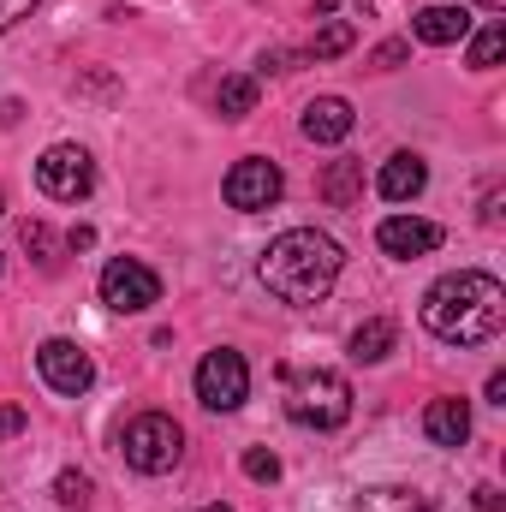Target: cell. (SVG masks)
<instances>
[{
	"mask_svg": "<svg viewBox=\"0 0 506 512\" xmlns=\"http://www.w3.org/2000/svg\"><path fill=\"white\" fill-rule=\"evenodd\" d=\"M423 328L447 346H489L506 328V286L483 268L441 274L423 292Z\"/></svg>",
	"mask_w": 506,
	"mask_h": 512,
	"instance_id": "cell-1",
	"label": "cell"
},
{
	"mask_svg": "<svg viewBox=\"0 0 506 512\" xmlns=\"http://www.w3.org/2000/svg\"><path fill=\"white\" fill-rule=\"evenodd\" d=\"M340 245L328 239V233H316V227H292V233H280L262 262H256V280L280 298V304H292V310H304V304H322L328 292H334V280H340Z\"/></svg>",
	"mask_w": 506,
	"mask_h": 512,
	"instance_id": "cell-2",
	"label": "cell"
},
{
	"mask_svg": "<svg viewBox=\"0 0 506 512\" xmlns=\"http://www.w3.org/2000/svg\"><path fill=\"white\" fill-rule=\"evenodd\" d=\"M286 417L298 429H316V435L340 429L352 417V382L340 370H304V376H292L286 382Z\"/></svg>",
	"mask_w": 506,
	"mask_h": 512,
	"instance_id": "cell-3",
	"label": "cell"
},
{
	"mask_svg": "<svg viewBox=\"0 0 506 512\" xmlns=\"http://www.w3.org/2000/svg\"><path fill=\"white\" fill-rule=\"evenodd\" d=\"M120 453H126L131 471L161 477V471H173L185 459V429L167 411H143V417H131L126 429H120Z\"/></svg>",
	"mask_w": 506,
	"mask_h": 512,
	"instance_id": "cell-4",
	"label": "cell"
},
{
	"mask_svg": "<svg viewBox=\"0 0 506 512\" xmlns=\"http://www.w3.org/2000/svg\"><path fill=\"white\" fill-rule=\"evenodd\" d=\"M36 185H42L54 203H84V197L96 191V161H90V149H78V143H48L42 161H36Z\"/></svg>",
	"mask_w": 506,
	"mask_h": 512,
	"instance_id": "cell-5",
	"label": "cell"
},
{
	"mask_svg": "<svg viewBox=\"0 0 506 512\" xmlns=\"http://www.w3.org/2000/svg\"><path fill=\"white\" fill-rule=\"evenodd\" d=\"M102 304L120 310V316H143L149 304H161V274L137 256H114L102 268Z\"/></svg>",
	"mask_w": 506,
	"mask_h": 512,
	"instance_id": "cell-6",
	"label": "cell"
},
{
	"mask_svg": "<svg viewBox=\"0 0 506 512\" xmlns=\"http://www.w3.org/2000/svg\"><path fill=\"white\" fill-rule=\"evenodd\" d=\"M245 393H251V364H245L233 346H221V352H209V358L197 364V399H203L209 411H239Z\"/></svg>",
	"mask_w": 506,
	"mask_h": 512,
	"instance_id": "cell-7",
	"label": "cell"
},
{
	"mask_svg": "<svg viewBox=\"0 0 506 512\" xmlns=\"http://www.w3.org/2000/svg\"><path fill=\"white\" fill-rule=\"evenodd\" d=\"M280 191H286V179H280V167H274L268 155H245V161L221 179V197H227V209H239V215L274 209Z\"/></svg>",
	"mask_w": 506,
	"mask_h": 512,
	"instance_id": "cell-8",
	"label": "cell"
},
{
	"mask_svg": "<svg viewBox=\"0 0 506 512\" xmlns=\"http://www.w3.org/2000/svg\"><path fill=\"white\" fill-rule=\"evenodd\" d=\"M36 370H42V382L54 387V393H66V399H78V393L96 387V364H90V352H84L78 340H60V334L36 346Z\"/></svg>",
	"mask_w": 506,
	"mask_h": 512,
	"instance_id": "cell-9",
	"label": "cell"
},
{
	"mask_svg": "<svg viewBox=\"0 0 506 512\" xmlns=\"http://www.w3.org/2000/svg\"><path fill=\"white\" fill-rule=\"evenodd\" d=\"M441 239H447V233H441L435 221H417V215H387V221L376 227V245L387 256H399V262H411V256H435L441 251Z\"/></svg>",
	"mask_w": 506,
	"mask_h": 512,
	"instance_id": "cell-10",
	"label": "cell"
},
{
	"mask_svg": "<svg viewBox=\"0 0 506 512\" xmlns=\"http://www.w3.org/2000/svg\"><path fill=\"white\" fill-rule=\"evenodd\" d=\"M352 126H358V114L346 96H316V102H304V120H298V131L310 143H346Z\"/></svg>",
	"mask_w": 506,
	"mask_h": 512,
	"instance_id": "cell-11",
	"label": "cell"
},
{
	"mask_svg": "<svg viewBox=\"0 0 506 512\" xmlns=\"http://www.w3.org/2000/svg\"><path fill=\"white\" fill-rule=\"evenodd\" d=\"M423 185H429V161H423V155H411V149L387 155V161H381V173H376V191L387 197V203H411Z\"/></svg>",
	"mask_w": 506,
	"mask_h": 512,
	"instance_id": "cell-12",
	"label": "cell"
},
{
	"mask_svg": "<svg viewBox=\"0 0 506 512\" xmlns=\"http://www.w3.org/2000/svg\"><path fill=\"white\" fill-rule=\"evenodd\" d=\"M411 36L429 42V48H453V42H465V36H471V12H465V0H459V6H423V12L411 18Z\"/></svg>",
	"mask_w": 506,
	"mask_h": 512,
	"instance_id": "cell-13",
	"label": "cell"
},
{
	"mask_svg": "<svg viewBox=\"0 0 506 512\" xmlns=\"http://www.w3.org/2000/svg\"><path fill=\"white\" fill-rule=\"evenodd\" d=\"M423 435L435 441V447H465L471 441V405L465 399H429L423 405Z\"/></svg>",
	"mask_w": 506,
	"mask_h": 512,
	"instance_id": "cell-14",
	"label": "cell"
},
{
	"mask_svg": "<svg viewBox=\"0 0 506 512\" xmlns=\"http://www.w3.org/2000/svg\"><path fill=\"white\" fill-rule=\"evenodd\" d=\"M346 512H435V507H429V495H417V489L381 483V489H364V495H352V507H346Z\"/></svg>",
	"mask_w": 506,
	"mask_h": 512,
	"instance_id": "cell-15",
	"label": "cell"
},
{
	"mask_svg": "<svg viewBox=\"0 0 506 512\" xmlns=\"http://www.w3.org/2000/svg\"><path fill=\"white\" fill-rule=\"evenodd\" d=\"M334 209H352L358 203V191H364V161H334L328 173H322V185H316Z\"/></svg>",
	"mask_w": 506,
	"mask_h": 512,
	"instance_id": "cell-16",
	"label": "cell"
},
{
	"mask_svg": "<svg viewBox=\"0 0 506 512\" xmlns=\"http://www.w3.org/2000/svg\"><path fill=\"white\" fill-rule=\"evenodd\" d=\"M393 340H399L393 322H387V316H370V322L352 328V358H358V364H381V358L393 352Z\"/></svg>",
	"mask_w": 506,
	"mask_h": 512,
	"instance_id": "cell-17",
	"label": "cell"
},
{
	"mask_svg": "<svg viewBox=\"0 0 506 512\" xmlns=\"http://www.w3.org/2000/svg\"><path fill=\"white\" fill-rule=\"evenodd\" d=\"M256 96H262V84L239 72V78H221L215 108H221V120H245V114H256Z\"/></svg>",
	"mask_w": 506,
	"mask_h": 512,
	"instance_id": "cell-18",
	"label": "cell"
},
{
	"mask_svg": "<svg viewBox=\"0 0 506 512\" xmlns=\"http://www.w3.org/2000/svg\"><path fill=\"white\" fill-rule=\"evenodd\" d=\"M352 42H358V30L334 18V24H322V30L310 36V48H304V60H340V54H346Z\"/></svg>",
	"mask_w": 506,
	"mask_h": 512,
	"instance_id": "cell-19",
	"label": "cell"
},
{
	"mask_svg": "<svg viewBox=\"0 0 506 512\" xmlns=\"http://www.w3.org/2000/svg\"><path fill=\"white\" fill-rule=\"evenodd\" d=\"M501 54H506V24H483L471 36V72H495Z\"/></svg>",
	"mask_w": 506,
	"mask_h": 512,
	"instance_id": "cell-20",
	"label": "cell"
},
{
	"mask_svg": "<svg viewBox=\"0 0 506 512\" xmlns=\"http://www.w3.org/2000/svg\"><path fill=\"white\" fill-rule=\"evenodd\" d=\"M54 501H60L66 512H90L96 489H90V477H84V471H60V477H54Z\"/></svg>",
	"mask_w": 506,
	"mask_h": 512,
	"instance_id": "cell-21",
	"label": "cell"
},
{
	"mask_svg": "<svg viewBox=\"0 0 506 512\" xmlns=\"http://www.w3.org/2000/svg\"><path fill=\"white\" fill-rule=\"evenodd\" d=\"M24 251L36 256L42 268H60V239H54L42 221H24Z\"/></svg>",
	"mask_w": 506,
	"mask_h": 512,
	"instance_id": "cell-22",
	"label": "cell"
},
{
	"mask_svg": "<svg viewBox=\"0 0 506 512\" xmlns=\"http://www.w3.org/2000/svg\"><path fill=\"white\" fill-rule=\"evenodd\" d=\"M245 477H251V483H274V477H280V459H274L268 447H251V453H245Z\"/></svg>",
	"mask_w": 506,
	"mask_h": 512,
	"instance_id": "cell-23",
	"label": "cell"
},
{
	"mask_svg": "<svg viewBox=\"0 0 506 512\" xmlns=\"http://www.w3.org/2000/svg\"><path fill=\"white\" fill-rule=\"evenodd\" d=\"M471 512H506L501 489H495V483H477V489H471Z\"/></svg>",
	"mask_w": 506,
	"mask_h": 512,
	"instance_id": "cell-24",
	"label": "cell"
},
{
	"mask_svg": "<svg viewBox=\"0 0 506 512\" xmlns=\"http://www.w3.org/2000/svg\"><path fill=\"white\" fill-rule=\"evenodd\" d=\"M30 12H36V0H0V36H6L18 18H30Z\"/></svg>",
	"mask_w": 506,
	"mask_h": 512,
	"instance_id": "cell-25",
	"label": "cell"
},
{
	"mask_svg": "<svg viewBox=\"0 0 506 512\" xmlns=\"http://www.w3.org/2000/svg\"><path fill=\"white\" fill-rule=\"evenodd\" d=\"M24 429V405H0V435H18Z\"/></svg>",
	"mask_w": 506,
	"mask_h": 512,
	"instance_id": "cell-26",
	"label": "cell"
},
{
	"mask_svg": "<svg viewBox=\"0 0 506 512\" xmlns=\"http://www.w3.org/2000/svg\"><path fill=\"white\" fill-rule=\"evenodd\" d=\"M405 60V42H387V48H376V66L387 72V66H399Z\"/></svg>",
	"mask_w": 506,
	"mask_h": 512,
	"instance_id": "cell-27",
	"label": "cell"
},
{
	"mask_svg": "<svg viewBox=\"0 0 506 512\" xmlns=\"http://www.w3.org/2000/svg\"><path fill=\"white\" fill-rule=\"evenodd\" d=\"M90 245H96V233H90V227H72V233H66V251H90Z\"/></svg>",
	"mask_w": 506,
	"mask_h": 512,
	"instance_id": "cell-28",
	"label": "cell"
},
{
	"mask_svg": "<svg viewBox=\"0 0 506 512\" xmlns=\"http://www.w3.org/2000/svg\"><path fill=\"white\" fill-rule=\"evenodd\" d=\"M501 203H506L501 191H489V203H483V221H489V227H501Z\"/></svg>",
	"mask_w": 506,
	"mask_h": 512,
	"instance_id": "cell-29",
	"label": "cell"
},
{
	"mask_svg": "<svg viewBox=\"0 0 506 512\" xmlns=\"http://www.w3.org/2000/svg\"><path fill=\"white\" fill-rule=\"evenodd\" d=\"M489 405H506V376H501V370L489 376Z\"/></svg>",
	"mask_w": 506,
	"mask_h": 512,
	"instance_id": "cell-30",
	"label": "cell"
},
{
	"mask_svg": "<svg viewBox=\"0 0 506 512\" xmlns=\"http://www.w3.org/2000/svg\"><path fill=\"white\" fill-rule=\"evenodd\" d=\"M18 120H24V108L18 102H0V126H18Z\"/></svg>",
	"mask_w": 506,
	"mask_h": 512,
	"instance_id": "cell-31",
	"label": "cell"
},
{
	"mask_svg": "<svg viewBox=\"0 0 506 512\" xmlns=\"http://www.w3.org/2000/svg\"><path fill=\"white\" fill-rule=\"evenodd\" d=\"M334 6H340V0H316V12H322V18H328V12H334Z\"/></svg>",
	"mask_w": 506,
	"mask_h": 512,
	"instance_id": "cell-32",
	"label": "cell"
},
{
	"mask_svg": "<svg viewBox=\"0 0 506 512\" xmlns=\"http://www.w3.org/2000/svg\"><path fill=\"white\" fill-rule=\"evenodd\" d=\"M197 512H233V507H221V501H209V507H197Z\"/></svg>",
	"mask_w": 506,
	"mask_h": 512,
	"instance_id": "cell-33",
	"label": "cell"
},
{
	"mask_svg": "<svg viewBox=\"0 0 506 512\" xmlns=\"http://www.w3.org/2000/svg\"><path fill=\"white\" fill-rule=\"evenodd\" d=\"M477 6H489V12H501V6H506V0H477Z\"/></svg>",
	"mask_w": 506,
	"mask_h": 512,
	"instance_id": "cell-34",
	"label": "cell"
},
{
	"mask_svg": "<svg viewBox=\"0 0 506 512\" xmlns=\"http://www.w3.org/2000/svg\"><path fill=\"white\" fill-rule=\"evenodd\" d=\"M0 209H6V191H0Z\"/></svg>",
	"mask_w": 506,
	"mask_h": 512,
	"instance_id": "cell-35",
	"label": "cell"
}]
</instances>
